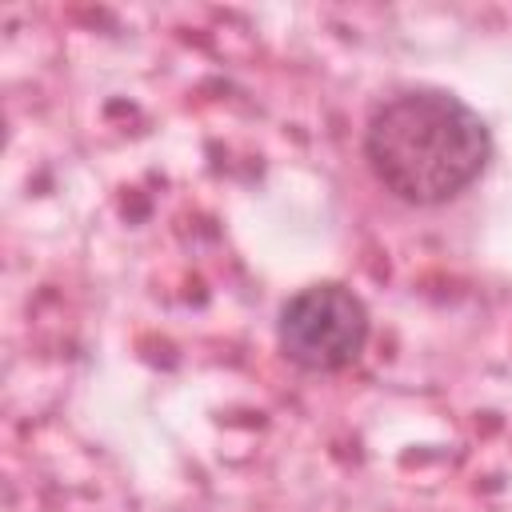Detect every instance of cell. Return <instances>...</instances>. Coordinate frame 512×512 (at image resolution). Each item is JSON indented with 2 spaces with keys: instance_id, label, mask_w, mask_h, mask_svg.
Masks as SVG:
<instances>
[{
  "instance_id": "cell-1",
  "label": "cell",
  "mask_w": 512,
  "mask_h": 512,
  "mask_svg": "<svg viewBox=\"0 0 512 512\" xmlns=\"http://www.w3.org/2000/svg\"><path fill=\"white\" fill-rule=\"evenodd\" d=\"M492 156V132L472 104L444 88H408L384 100L364 128L372 176L404 204L456 200Z\"/></svg>"
},
{
  "instance_id": "cell-2",
  "label": "cell",
  "mask_w": 512,
  "mask_h": 512,
  "mask_svg": "<svg viewBox=\"0 0 512 512\" xmlns=\"http://www.w3.org/2000/svg\"><path fill=\"white\" fill-rule=\"evenodd\" d=\"M276 336L296 368L340 372L368 344V308L344 284H308L284 300Z\"/></svg>"
}]
</instances>
